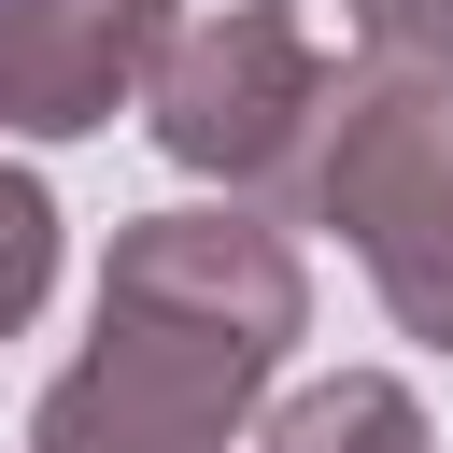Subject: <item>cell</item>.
<instances>
[{
  "mask_svg": "<svg viewBox=\"0 0 453 453\" xmlns=\"http://www.w3.org/2000/svg\"><path fill=\"white\" fill-rule=\"evenodd\" d=\"M311 340V269L269 212H127L99 255V340L42 382L28 453H226L269 368Z\"/></svg>",
  "mask_w": 453,
  "mask_h": 453,
  "instance_id": "obj_1",
  "label": "cell"
},
{
  "mask_svg": "<svg viewBox=\"0 0 453 453\" xmlns=\"http://www.w3.org/2000/svg\"><path fill=\"white\" fill-rule=\"evenodd\" d=\"M326 99L340 71L311 57L297 0H170L156 57H142V127L170 170L226 184L241 212L255 198H311V156H326Z\"/></svg>",
  "mask_w": 453,
  "mask_h": 453,
  "instance_id": "obj_2",
  "label": "cell"
},
{
  "mask_svg": "<svg viewBox=\"0 0 453 453\" xmlns=\"http://www.w3.org/2000/svg\"><path fill=\"white\" fill-rule=\"evenodd\" d=\"M311 226L354 241L368 297L453 354V71H340L326 99V156H311Z\"/></svg>",
  "mask_w": 453,
  "mask_h": 453,
  "instance_id": "obj_3",
  "label": "cell"
},
{
  "mask_svg": "<svg viewBox=\"0 0 453 453\" xmlns=\"http://www.w3.org/2000/svg\"><path fill=\"white\" fill-rule=\"evenodd\" d=\"M170 0H0V127L14 142H85L142 99Z\"/></svg>",
  "mask_w": 453,
  "mask_h": 453,
  "instance_id": "obj_4",
  "label": "cell"
},
{
  "mask_svg": "<svg viewBox=\"0 0 453 453\" xmlns=\"http://www.w3.org/2000/svg\"><path fill=\"white\" fill-rule=\"evenodd\" d=\"M255 453H439V439H425V396H411V382L326 368V382H297V396L255 425Z\"/></svg>",
  "mask_w": 453,
  "mask_h": 453,
  "instance_id": "obj_5",
  "label": "cell"
},
{
  "mask_svg": "<svg viewBox=\"0 0 453 453\" xmlns=\"http://www.w3.org/2000/svg\"><path fill=\"white\" fill-rule=\"evenodd\" d=\"M42 297H57V198L0 156V340H14Z\"/></svg>",
  "mask_w": 453,
  "mask_h": 453,
  "instance_id": "obj_6",
  "label": "cell"
},
{
  "mask_svg": "<svg viewBox=\"0 0 453 453\" xmlns=\"http://www.w3.org/2000/svg\"><path fill=\"white\" fill-rule=\"evenodd\" d=\"M354 28L396 71H453V0H354Z\"/></svg>",
  "mask_w": 453,
  "mask_h": 453,
  "instance_id": "obj_7",
  "label": "cell"
}]
</instances>
